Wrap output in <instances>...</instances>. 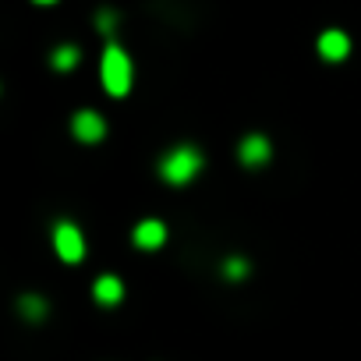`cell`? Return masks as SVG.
Here are the masks:
<instances>
[{
    "label": "cell",
    "mask_w": 361,
    "mask_h": 361,
    "mask_svg": "<svg viewBox=\"0 0 361 361\" xmlns=\"http://www.w3.org/2000/svg\"><path fill=\"white\" fill-rule=\"evenodd\" d=\"M78 61H82V50H78V47H57L54 57H50V64H54L57 71H71Z\"/></svg>",
    "instance_id": "obj_9"
},
{
    "label": "cell",
    "mask_w": 361,
    "mask_h": 361,
    "mask_svg": "<svg viewBox=\"0 0 361 361\" xmlns=\"http://www.w3.org/2000/svg\"><path fill=\"white\" fill-rule=\"evenodd\" d=\"M71 135H75L78 142H85V145H96V142L106 138V121H103L96 110H78V114L71 117Z\"/></svg>",
    "instance_id": "obj_4"
},
{
    "label": "cell",
    "mask_w": 361,
    "mask_h": 361,
    "mask_svg": "<svg viewBox=\"0 0 361 361\" xmlns=\"http://www.w3.org/2000/svg\"><path fill=\"white\" fill-rule=\"evenodd\" d=\"M166 238H170V231H166L163 220H142V224L131 231V241H135V248H142V252H159V248L166 245Z\"/></svg>",
    "instance_id": "obj_5"
},
{
    "label": "cell",
    "mask_w": 361,
    "mask_h": 361,
    "mask_svg": "<svg viewBox=\"0 0 361 361\" xmlns=\"http://www.w3.org/2000/svg\"><path fill=\"white\" fill-rule=\"evenodd\" d=\"M36 4H57V0H36Z\"/></svg>",
    "instance_id": "obj_13"
},
{
    "label": "cell",
    "mask_w": 361,
    "mask_h": 361,
    "mask_svg": "<svg viewBox=\"0 0 361 361\" xmlns=\"http://www.w3.org/2000/svg\"><path fill=\"white\" fill-rule=\"evenodd\" d=\"M114 25H117V18H114L110 11H103V15H99V32H114Z\"/></svg>",
    "instance_id": "obj_12"
},
{
    "label": "cell",
    "mask_w": 361,
    "mask_h": 361,
    "mask_svg": "<svg viewBox=\"0 0 361 361\" xmlns=\"http://www.w3.org/2000/svg\"><path fill=\"white\" fill-rule=\"evenodd\" d=\"M92 298H96L103 308H114V305H121V301H124V283H121V276H114V273H103V276L92 283Z\"/></svg>",
    "instance_id": "obj_8"
},
{
    "label": "cell",
    "mask_w": 361,
    "mask_h": 361,
    "mask_svg": "<svg viewBox=\"0 0 361 361\" xmlns=\"http://www.w3.org/2000/svg\"><path fill=\"white\" fill-rule=\"evenodd\" d=\"M18 305H22V315H25V319H32V322H39V319L47 315V301H43L39 294H25Z\"/></svg>",
    "instance_id": "obj_10"
},
{
    "label": "cell",
    "mask_w": 361,
    "mask_h": 361,
    "mask_svg": "<svg viewBox=\"0 0 361 361\" xmlns=\"http://www.w3.org/2000/svg\"><path fill=\"white\" fill-rule=\"evenodd\" d=\"M224 276H227V280H245V276H248V262L238 259V255L224 259Z\"/></svg>",
    "instance_id": "obj_11"
},
{
    "label": "cell",
    "mask_w": 361,
    "mask_h": 361,
    "mask_svg": "<svg viewBox=\"0 0 361 361\" xmlns=\"http://www.w3.org/2000/svg\"><path fill=\"white\" fill-rule=\"evenodd\" d=\"M269 156H273V145H269L266 135H245L241 145H238V159L245 166H266Z\"/></svg>",
    "instance_id": "obj_6"
},
{
    "label": "cell",
    "mask_w": 361,
    "mask_h": 361,
    "mask_svg": "<svg viewBox=\"0 0 361 361\" xmlns=\"http://www.w3.org/2000/svg\"><path fill=\"white\" fill-rule=\"evenodd\" d=\"M99 78H103L106 96H114V99H121V96H128V92H131V61H128V54H124L121 47H114V43H110V47L103 50Z\"/></svg>",
    "instance_id": "obj_2"
},
{
    "label": "cell",
    "mask_w": 361,
    "mask_h": 361,
    "mask_svg": "<svg viewBox=\"0 0 361 361\" xmlns=\"http://www.w3.org/2000/svg\"><path fill=\"white\" fill-rule=\"evenodd\" d=\"M347 54H350V36L347 32H340V29H326L322 36H319V57L322 61H347Z\"/></svg>",
    "instance_id": "obj_7"
},
{
    "label": "cell",
    "mask_w": 361,
    "mask_h": 361,
    "mask_svg": "<svg viewBox=\"0 0 361 361\" xmlns=\"http://www.w3.org/2000/svg\"><path fill=\"white\" fill-rule=\"evenodd\" d=\"M202 173V152L195 145H173L163 159H159V177L173 188H185Z\"/></svg>",
    "instance_id": "obj_1"
},
{
    "label": "cell",
    "mask_w": 361,
    "mask_h": 361,
    "mask_svg": "<svg viewBox=\"0 0 361 361\" xmlns=\"http://www.w3.org/2000/svg\"><path fill=\"white\" fill-rule=\"evenodd\" d=\"M50 241H54V252H57L61 262L78 266V262L85 259V234L78 231V224H71V220H57Z\"/></svg>",
    "instance_id": "obj_3"
}]
</instances>
